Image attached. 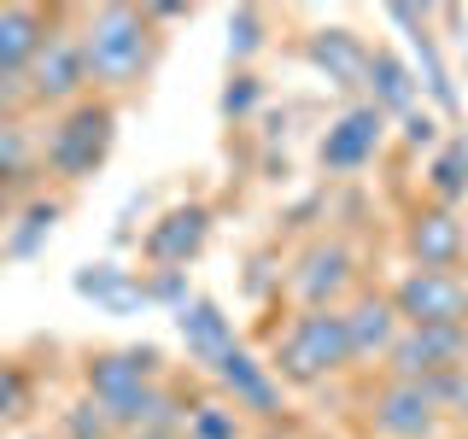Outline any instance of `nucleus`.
<instances>
[{
	"label": "nucleus",
	"instance_id": "obj_14",
	"mask_svg": "<svg viewBox=\"0 0 468 439\" xmlns=\"http://www.w3.org/2000/svg\"><path fill=\"white\" fill-rule=\"evenodd\" d=\"M340 316H346V334H351V363H357V369H380L392 340L404 334V316H399V305H392V293L387 287H357L340 305Z\"/></svg>",
	"mask_w": 468,
	"mask_h": 439
},
{
	"label": "nucleus",
	"instance_id": "obj_26",
	"mask_svg": "<svg viewBox=\"0 0 468 439\" xmlns=\"http://www.w3.org/2000/svg\"><path fill=\"white\" fill-rule=\"evenodd\" d=\"M58 439H112V422L100 416L94 399H77L65 416H58Z\"/></svg>",
	"mask_w": 468,
	"mask_h": 439
},
{
	"label": "nucleus",
	"instance_id": "obj_13",
	"mask_svg": "<svg viewBox=\"0 0 468 439\" xmlns=\"http://www.w3.org/2000/svg\"><path fill=\"white\" fill-rule=\"evenodd\" d=\"M380 146H387V117H380L369 100H351V106L328 123L316 158H322L328 176H357V170H369L380 158Z\"/></svg>",
	"mask_w": 468,
	"mask_h": 439
},
{
	"label": "nucleus",
	"instance_id": "obj_3",
	"mask_svg": "<svg viewBox=\"0 0 468 439\" xmlns=\"http://www.w3.org/2000/svg\"><path fill=\"white\" fill-rule=\"evenodd\" d=\"M112 141H117V106L88 94L77 106L53 112L48 135H41V176H53L58 187H77L112 158Z\"/></svg>",
	"mask_w": 468,
	"mask_h": 439
},
{
	"label": "nucleus",
	"instance_id": "obj_23",
	"mask_svg": "<svg viewBox=\"0 0 468 439\" xmlns=\"http://www.w3.org/2000/svg\"><path fill=\"white\" fill-rule=\"evenodd\" d=\"M29 404H36V375H29L18 358H0V428L24 422Z\"/></svg>",
	"mask_w": 468,
	"mask_h": 439
},
{
	"label": "nucleus",
	"instance_id": "obj_18",
	"mask_svg": "<svg viewBox=\"0 0 468 439\" xmlns=\"http://www.w3.org/2000/svg\"><path fill=\"white\" fill-rule=\"evenodd\" d=\"M363 94H369V106L387 117V123H392V117H410V112L421 106V82H416V70H410L392 48H375V53H369V77H363Z\"/></svg>",
	"mask_w": 468,
	"mask_h": 439
},
{
	"label": "nucleus",
	"instance_id": "obj_27",
	"mask_svg": "<svg viewBox=\"0 0 468 439\" xmlns=\"http://www.w3.org/2000/svg\"><path fill=\"white\" fill-rule=\"evenodd\" d=\"M399 129H404V146H410V153H433V146L445 141V123H439L428 106H416L410 117H399Z\"/></svg>",
	"mask_w": 468,
	"mask_h": 439
},
{
	"label": "nucleus",
	"instance_id": "obj_30",
	"mask_svg": "<svg viewBox=\"0 0 468 439\" xmlns=\"http://www.w3.org/2000/svg\"><path fill=\"white\" fill-rule=\"evenodd\" d=\"M123 439H182V434H123Z\"/></svg>",
	"mask_w": 468,
	"mask_h": 439
},
{
	"label": "nucleus",
	"instance_id": "obj_6",
	"mask_svg": "<svg viewBox=\"0 0 468 439\" xmlns=\"http://www.w3.org/2000/svg\"><path fill=\"white\" fill-rule=\"evenodd\" d=\"M292 311H340L351 293L363 287L357 275V246L346 234H316L311 246H299V258L287 263L282 275Z\"/></svg>",
	"mask_w": 468,
	"mask_h": 439
},
{
	"label": "nucleus",
	"instance_id": "obj_29",
	"mask_svg": "<svg viewBox=\"0 0 468 439\" xmlns=\"http://www.w3.org/2000/svg\"><path fill=\"white\" fill-rule=\"evenodd\" d=\"M439 392H445V416H451V422H457V428L468 434V369L445 375V380H439Z\"/></svg>",
	"mask_w": 468,
	"mask_h": 439
},
{
	"label": "nucleus",
	"instance_id": "obj_8",
	"mask_svg": "<svg viewBox=\"0 0 468 439\" xmlns=\"http://www.w3.org/2000/svg\"><path fill=\"white\" fill-rule=\"evenodd\" d=\"M387 293L399 305L404 328H468V275L463 270H416V263H404Z\"/></svg>",
	"mask_w": 468,
	"mask_h": 439
},
{
	"label": "nucleus",
	"instance_id": "obj_25",
	"mask_svg": "<svg viewBox=\"0 0 468 439\" xmlns=\"http://www.w3.org/2000/svg\"><path fill=\"white\" fill-rule=\"evenodd\" d=\"M82 293H94V299H146L141 282H129V270H117V263H88L77 275Z\"/></svg>",
	"mask_w": 468,
	"mask_h": 439
},
{
	"label": "nucleus",
	"instance_id": "obj_12",
	"mask_svg": "<svg viewBox=\"0 0 468 439\" xmlns=\"http://www.w3.org/2000/svg\"><path fill=\"white\" fill-rule=\"evenodd\" d=\"M205 241H211V205H199V199L170 205L141 241L146 275H187V263L205 252Z\"/></svg>",
	"mask_w": 468,
	"mask_h": 439
},
{
	"label": "nucleus",
	"instance_id": "obj_7",
	"mask_svg": "<svg viewBox=\"0 0 468 439\" xmlns=\"http://www.w3.org/2000/svg\"><path fill=\"white\" fill-rule=\"evenodd\" d=\"M88 94H94V88H88L82 41H77V12L58 6L53 36L41 41L36 65H29V77H24V100L29 106H48V112H65V106H77V100H88Z\"/></svg>",
	"mask_w": 468,
	"mask_h": 439
},
{
	"label": "nucleus",
	"instance_id": "obj_16",
	"mask_svg": "<svg viewBox=\"0 0 468 439\" xmlns=\"http://www.w3.org/2000/svg\"><path fill=\"white\" fill-rule=\"evenodd\" d=\"M53 24H58V6H0V82L6 88H24Z\"/></svg>",
	"mask_w": 468,
	"mask_h": 439
},
{
	"label": "nucleus",
	"instance_id": "obj_32",
	"mask_svg": "<svg viewBox=\"0 0 468 439\" xmlns=\"http://www.w3.org/2000/svg\"><path fill=\"white\" fill-rule=\"evenodd\" d=\"M29 439H41V434H29Z\"/></svg>",
	"mask_w": 468,
	"mask_h": 439
},
{
	"label": "nucleus",
	"instance_id": "obj_34",
	"mask_svg": "<svg viewBox=\"0 0 468 439\" xmlns=\"http://www.w3.org/2000/svg\"><path fill=\"white\" fill-rule=\"evenodd\" d=\"M112 439H117V434H112Z\"/></svg>",
	"mask_w": 468,
	"mask_h": 439
},
{
	"label": "nucleus",
	"instance_id": "obj_4",
	"mask_svg": "<svg viewBox=\"0 0 468 439\" xmlns=\"http://www.w3.org/2000/svg\"><path fill=\"white\" fill-rule=\"evenodd\" d=\"M170 380L165 351L158 346H106L82 358V392L100 404V416L112 422V434H129L146 404V392Z\"/></svg>",
	"mask_w": 468,
	"mask_h": 439
},
{
	"label": "nucleus",
	"instance_id": "obj_11",
	"mask_svg": "<svg viewBox=\"0 0 468 439\" xmlns=\"http://www.w3.org/2000/svg\"><path fill=\"white\" fill-rule=\"evenodd\" d=\"M457 369H468V328H404L380 363L392 380H445Z\"/></svg>",
	"mask_w": 468,
	"mask_h": 439
},
{
	"label": "nucleus",
	"instance_id": "obj_33",
	"mask_svg": "<svg viewBox=\"0 0 468 439\" xmlns=\"http://www.w3.org/2000/svg\"><path fill=\"white\" fill-rule=\"evenodd\" d=\"M463 439H468V434H463Z\"/></svg>",
	"mask_w": 468,
	"mask_h": 439
},
{
	"label": "nucleus",
	"instance_id": "obj_10",
	"mask_svg": "<svg viewBox=\"0 0 468 439\" xmlns=\"http://www.w3.org/2000/svg\"><path fill=\"white\" fill-rule=\"evenodd\" d=\"M217 387H223V404H234L240 416H252L258 428H275L287 416V387L275 380V369L258 358V351L234 346L229 358H217Z\"/></svg>",
	"mask_w": 468,
	"mask_h": 439
},
{
	"label": "nucleus",
	"instance_id": "obj_2",
	"mask_svg": "<svg viewBox=\"0 0 468 439\" xmlns=\"http://www.w3.org/2000/svg\"><path fill=\"white\" fill-rule=\"evenodd\" d=\"M282 387H328V380L351 375V334L340 311H292L270 340V358Z\"/></svg>",
	"mask_w": 468,
	"mask_h": 439
},
{
	"label": "nucleus",
	"instance_id": "obj_20",
	"mask_svg": "<svg viewBox=\"0 0 468 439\" xmlns=\"http://www.w3.org/2000/svg\"><path fill=\"white\" fill-rule=\"evenodd\" d=\"M421 187H428L433 205H451L463 211L468 205V135H445L428 153V170H421Z\"/></svg>",
	"mask_w": 468,
	"mask_h": 439
},
{
	"label": "nucleus",
	"instance_id": "obj_24",
	"mask_svg": "<svg viewBox=\"0 0 468 439\" xmlns=\"http://www.w3.org/2000/svg\"><path fill=\"white\" fill-rule=\"evenodd\" d=\"M263 29H270V12H263V6L229 12V59H234V70H246L263 53Z\"/></svg>",
	"mask_w": 468,
	"mask_h": 439
},
{
	"label": "nucleus",
	"instance_id": "obj_9",
	"mask_svg": "<svg viewBox=\"0 0 468 439\" xmlns=\"http://www.w3.org/2000/svg\"><path fill=\"white\" fill-rule=\"evenodd\" d=\"M399 241H404V258L416 263V270H468V211L421 199L416 211L404 217Z\"/></svg>",
	"mask_w": 468,
	"mask_h": 439
},
{
	"label": "nucleus",
	"instance_id": "obj_15",
	"mask_svg": "<svg viewBox=\"0 0 468 439\" xmlns=\"http://www.w3.org/2000/svg\"><path fill=\"white\" fill-rule=\"evenodd\" d=\"M387 18L410 29V48H416V82H421V94H428V112L439 117V123H457V112H463V100H457V82H451V65H445V53H439V36H433V12H416V6H387Z\"/></svg>",
	"mask_w": 468,
	"mask_h": 439
},
{
	"label": "nucleus",
	"instance_id": "obj_22",
	"mask_svg": "<svg viewBox=\"0 0 468 439\" xmlns=\"http://www.w3.org/2000/svg\"><path fill=\"white\" fill-rule=\"evenodd\" d=\"M41 165V141L29 135L18 117H0V182H18Z\"/></svg>",
	"mask_w": 468,
	"mask_h": 439
},
{
	"label": "nucleus",
	"instance_id": "obj_17",
	"mask_svg": "<svg viewBox=\"0 0 468 439\" xmlns=\"http://www.w3.org/2000/svg\"><path fill=\"white\" fill-rule=\"evenodd\" d=\"M369 41L357 36V29H311V41H304V59L328 77L334 88H363V77H369Z\"/></svg>",
	"mask_w": 468,
	"mask_h": 439
},
{
	"label": "nucleus",
	"instance_id": "obj_1",
	"mask_svg": "<svg viewBox=\"0 0 468 439\" xmlns=\"http://www.w3.org/2000/svg\"><path fill=\"white\" fill-rule=\"evenodd\" d=\"M77 41H82V65L88 88L112 106H123L129 94H141L153 77L158 53H165V29L146 18V6L129 0H106V6H82L77 12Z\"/></svg>",
	"mask_w": 468,
	"mask_h": 439
},
{
	"label": "nucleus",
	"instance_id": "obj_31",
	"mask_svg": "<svg viewBox=\"0 0 468 439\" xmlns=\"http://www.w3.org/2000/svg\"><path fill=\"white\" fill-rule=\"evenodd\" d=\"M252 439H287V434H275V428H258V434H252Z\"/></svg>",
	"mask_w": 468,
	"mask_h": 439
},
{
	"label": "nucleus",
	"instance_id": "obj_5",
	"mask_svg": "<svg viewBox=\"0 0 468 439\" xmlns=\"http://www.w3.org/2000/svg\"><path fill=\"white\" fill-rule=\"evenodd\" d=\"M363 428H369V439H445V392H439V380L380 375L363 392Z\"/></svg>",
	"mask_w": 468,
	"mask_h": 439
},
{
	"label": "nucleus",
	"instance_id": "obj_28",
	"mask_svg": "<svg viewBox=\"0 0 468 439\" xmlns=\"http://www.w3.org/2000/svg\"><path fill=\"white\" fill-rule=\"evenodd\" d=\"M258 100H263V82L252 77V70H234L229 88H223V117H234V123H240V117L252 112Z\"/></svg>",
	"mask_w": 468,
	"mask_h": 439
},
{
	"label": "nucleus",
	"instance_id": "obj_21",
	"mask_svg": "<svg viewBox=\"0 0 468 439\" xmlns=\"http://www.w3.org/2000/svg\"><path fill=\"white\" fill-rule=\"evenodd\" d=\"M182 439H252V434H246V416H240L234 404H223V399H205V404L187 410Z\"/></svg>",
	"mask_w": 468,
	"mask_h": 439
},
{
	"label": "nucleus",
	"instance_id": "obj_19",
	"mask_svg": "<svg viewBox=\"0 0 468 439\" xmlns=\"http://www.w3.org/2000/svg\"><path fill=\"white\" fill-rule=\"evenodd\" d=\"M176 328H182V340H187V358L205 363V369H217V358H229L234 346V322L217 311L211 299H187L182 311H176Z\"/></svg>",
	"mask_w": 468,
	"mask_h": 439
}]
</instances>
